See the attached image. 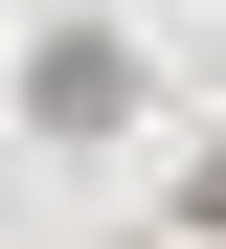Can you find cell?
Returning a JSON list of instances; mask_svg holds the SVG:
<instances>
[{
    "instance_id": "cell-1",
    "label": "cell",
    "mask_w": 226,
    "mask_h": 249,
    "mask_svg": "<svg viewBox=\"0 0 226 249\" xmlns=\"http://www.w3.org/2000/svg\"><path fill=\"white\" fill-rule=\"evenodd\" d=\"M23 113H45V136H113V113H136V46H113V23H68V46L23 68Z\"/></svg>"
}]
</instances>
